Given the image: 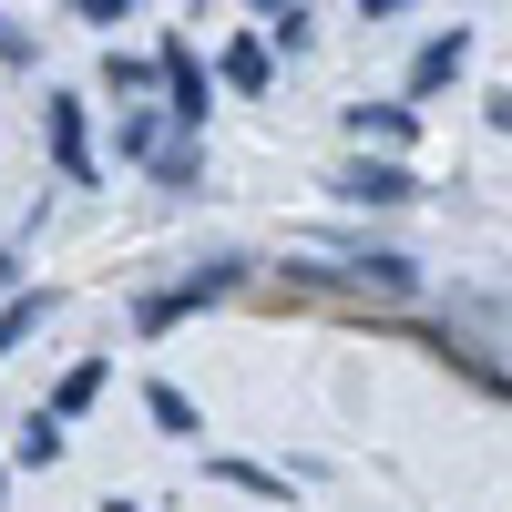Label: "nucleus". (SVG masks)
Here are the masks:
<instances>
[{
  "instance_id": "nucleus-8",
  "label": "nucleus",
  "mask_w": 512,
  "mask_h": 512,
  "mask_svg": "<svg viewBox=\"0 0 512 512\" xmlns=\"http://www.w3.org/2000/svg\"><path fill=\"white\" fill-rule=\"evenodd\" d=\"M113 144H123V164H154V154H164V113H154V103H123Z\"/></svg>"
},
{
  "instance_id": "nucleus-3",
  "label": "nucleus",
  "mask_w": 512,
  "mask_h": 512,
  "mask_svg": "<svg viewBox=\"0 0 512 512\" xmlns=\"http://www.w3.org/2000/svg\"><path fill=\"white\" fill-rule=\"evenodd\" d=\"M297 277H308V287H379V297H410L420 287V267H410V256L400 246H349V267H297Z\"/></svg>"
},
{
  "instance_id": "nucleus-6",
  "label": "nucleus",
  "mask_w": 512,
  "mask_h": 512,
  "mask_svg": "<svg viewBox=\"0 0 512 512\" xmlns=\"http://www.w3.org/2000/svg\"><path fill=\"white\" fill-rule=\"evenodd\" d=\"M472 62V31H441V41H420V62H410V93H441V82Z\"/></svg>"
},
{
  "instance_id": "nucleus-12",
  "label": "nucleus",
  "mask_w": 512,
  "mask_h": 512,
  "mask_svg": "<svg viewBox=\"0 0 512 512\" xmlns=\"http://www.w3.org/2000/svg\"><path fill=\"white\" fill-rule=\"evenodd\" d=\"M226 82L236 93H267V41H226Z\"/></svg>"
},
{
  "instance_id": "nucleus-10",
  "label": "nucleus",
  "mask_w": 512,
  "mask_h": 512,
  "mask_svg": "<svg viewBox=\"0 0 512 512\" xmlns=\"http://www.w3.org/2000/svg\"><path fill=\"white\" fill-rule=\"evenodd\" d=\"M103 400V359H82L72 379H62V390H52V420H72V410H93Z\"/></svg>"
},
{
  "instance_id": "nucleus-19",
  "label": "nucleus",
  "mask_w": 512,
  "mask_h": 512,
  "mask_svg": "<svg viewBox=\"0 0 512 512\" xmlns=\"http://www.w3.org/2000/svg\"><path fill=\"white\" fill-rule=\"evenodd\" d=\"M103 512H134V502H123V492H113V502H103Z\"/></svg>"
},
{
  "instance_id": "nucleus-13",
  "label": "nucleus",
  "mask_w": 512,
  "mask_h": 512,
  "mask_svg": "<svg viewBox=\"0 0 512 512\" xmlns=\"http://www.w3.org/2000/svg\"><path fill=\"white\" fill-rule=\"evenodd\" d=\"M21 461H62V420H52V410L21 420Z\"/></svg>"
},
{
  "instance_id": "nucleus-11",
  "label": "nucleus",
  "mask_w": 512,
  "mask_h": 512,
  "mask_svg": "<svg viewBox=\"0 0 512 512\" xmlns=\"http://www.w3.org/2000/svg\"><path fill=\"white\" fill-rule=\"evenodd\" d=\"M41 318H52V297H11V308H0V359H11V349H21V338L41 328Z\"/></svg>"
},
{
  "instance_id": "nucleus-7",
  "label": "nucleus",
  "mask_w": 512,
  "mask_h": 512,
  "mask_svg": "<svg viewBox=\"0 0 512 512\" xmlns=\"http://www.w3.org/2000/svg\"><path fill=\"white\" fill-rule=\"evenodd\" d=\"M349 134H359V144H410L420 113H410V103H349Z\"/></svg>"
},
{
  "instance_id": "nucleus-2",
  "label": "nucleus",
  "mask_w": 512,
  "mask_h": 512,
  "mask_svg": "<svg viewBox=\"0 0 512 512\" xmlns=\"http://www.w3.org/2000/svg\"><path fill=\"white\" fill-rule=\"evenodd\" d=\"M154 72H164V123H205V93H216V82H205V62H195V41L185 31H164V52H154Z\"/></svg>"
},
{
  "instance_id": "nucleus-5",
  "label": "nucleus",
  "mask_w": 512,
  "mask_h": 512,
  "mask_svg": "<svg viewBox=\"0 0 512 512\" xmlns=\"http://www.w3.org/2000/svg\"><path fill=\"white\" fill-rule=\"evenodd\" d=\"M328 195H349V205H410L420 185L400 175V164H369V154H359V164H338V175H328Z\"/></svg>"
},
{
  "instance_id": "nucleus-17",
  "label": "nucleus",
  "mask_w": 512,
  "mask_h": 512,
  "mask_svg": "<svg viewBox=\"0 0 512 512\" xmlns=\"http://www.w3.org/2000/svg\"><path fill=\"white\" fill-rule=\"evenodd\" d=\"M31 52V41H21V21H0V62H21Z\"/></svg>"
},
{
  "instance_id": "nucleus-1",
  "label": "nucleus",
  "mask_w": 512,
  "mask_h": 512,
  "mask_svg": "<svg viewBox=\"0 0 512 512\" xmlns=\"http://www.w3.org/2000/svg\"><path fill=\"white\" fill-rule=\"evenodd\" d=\"M236 277H246V256H205L195 277H175V287H154V297H134V328H144V338H164L175 318H195V308H216V297H226Z\"/></svg>"
},
{
  "instance_id": "nucleus-9",
  "label": "nucleus",
  "mask_w": 512,
  "mask_h": 512,
  "mask_svg": "<svg viewBox=\"0 0 512 512\" xmlns=\"http://www.w3.org/2000/svg\"><path fill=\"white\" fill-rule=\"evenodd\" d=\"M144 410H154V431H175V441H195V431H205V410L175 390V379H154V390H144Z\"/></svg>"
},
{
  "instance_id": "nucleus-14",
  "label": "nucleus",
  "mask_w": 512,
  "mask_h": 512,
  "mask_svg": "<svg viewBox=\"0 0 512 512\" xmlns=\"http://www.w3.org/2000/svg\"><path fill=\"white\" fill-rule=\"evenodd\" d=\"M308 41H318L308 11H277V21H267V52H308Z\"/></svg>"
},
{
  "instance_id": "nucleus-16",
  "label": "nucleus",
  "mask_w": 512,
  "mask_h": 512,
  "mask_svg": "<svg viewBox=\"0 0 512 512\" xmlns=\"http://www.w3.org/2000/svg\"><path fill=\"white\" fill-rule=\"evenodd\" d=\"M216 472H226V482H236V492H267V502H277V492H287V482H277V472H256V461H216Z\"/></svg>"
},
{
  "instance_id": "nucleus-18",
  "label": "nucleus",
  "mask_w": 512,
  "mask_h": 512,
  "mask_svg": "<svg viewBox=\"0 0 512 512\" xmlns=\"http://www.w3.org/2000/svg\"><path fill=\"white\" fill-rule=\"evenodd\" d=\"M492 123H502V134H512V82H502V93H492Z\"/></svg>"
},
{
  "instance_id": "nucleus-4",
  "label": "nucleus",
  "mask_w": 512,
  "mask_h": 512,
  "mask_svg": "<svg viewBox=\"0 0 512 512\" xmlns=\"http://www.w3.org/2000/svg\"><path fill=\"white\" fill-rule=\"evenodd\" d=\"M41 144H52V164L72 185H93V144H82V103L72 93H52V113H41Z\"/></svg>"
},
{
  "instance_id": "nucleus-15",
  "label": "nucleus",
  "mask_w": 512,
  "mask_h": 512,
  "mask_svg": "<svg viewBox=\"0 0 512 512\" xmlns=\"http://www.w3.org/2000/svg\"><path fill=\"white\" fill-rule=\"evenodd\" d=\"M103 82H113V93H123V103H144V82H154V72H144V62H123V52H113V62H103Z\"/></svg>"
}]
</instances>
